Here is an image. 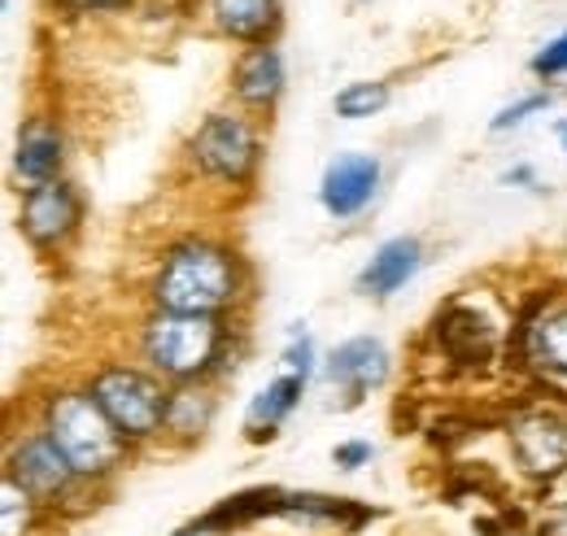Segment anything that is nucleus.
I'll use <instances>...</instances> for the list:
<instances>
[{"instance_id":"obj_1","label":"nucleus","mask_w":567,"mask_h":536,"mask_svg":"<svg viewBox=\"0 0 567 536\" xmlns=\"http://www.w3.org/2000/svg\"><path fill=\"white\" fill-rule=\"evenodd\" d=\"M245 288L240 258L214 240H184L166 254V262L153 279L157 310L171 315H223L236 306Z\"/></svg>"},{"instance_id":"obj_2","label":"nucleus","mask_w":567,"mask_h":536,"mask_svg":"<svg viewBox=\"0 0 567 536\" xmlns=\"http://www.w3.org/2000/svg\"><path fill=\"white\" fill-rule=\"evenodd\" d=\"M44 432L62 450V458L71 463L83 484L114 475L127 458V445H132L87 389L53 393L44 402Z\"/></svg>"},{"instance_id":"obj_3","label":"nucleus","mask_w":567,"mask_h":536,"mask_svg":"<svg viewBox=\"0 0 567 536\" xmlns=\"http://www.w3.org/2000/svg\"><path fill=\"white\" fill-rule=\"evenodd\" d=\"M227 328L214 315H171L157 310L144 323V358L148 367L171 384H193L210 375Z\"/></svg>"},{"instance_id":"obj_4","label":"nucleus","mask_w":567,"mask_h":536,"mask_svg":"<svg viewBox=\"0 0 567 536\" xmlns=\"http://www.w3.org/2000/svg\"><path fill=\"white\" fill-rule=\"evenodd\" d=\"M101 410L114 419V427L127 436V441H148L166 427V389L157 375L136 371V367H105L92 375V389H87Z\"/></svg>"},{"instance_id":"obj_5","label":"nucleus","mask_w":567,"mask_h":536,"mask_svg":"<svg viewBox=\"0 0 567 536\" xmlns=\"http://www.w3.org/2000/svg\"><path fill=\"white\" fill-rule=\"evenodd\" d=\"M515 344L519 362L567 402V297H537L515 328Z\"/></svg>"},{"instance_id":"obj_6","label":"nucleus","mask_w":567,"mask_h":536,"mask_svg":"<svg viewBox=\"0 0 567 536\" xmlns=\"http://www.w3.org/2000/svg\"><path fill=\"white\" fill-rule=\"evenodd\" d=\"M193 162L223 184H249L258 171V132L240 114H210L193 135Z\"/></svg>"},{"instance_id":"obj_7","label":"nucleus","mask_w":567,"mask_h":536,"mask_svg":"<svg viewBox=\"0 0 567 536\" xmlns=\"http://www.w3.org/2000/svg\"><path fill=\"white\" fill-rule=\"evenodd\" d=\"M511 450L533 480L567 475V414L564 410H519L506 423Z\"/></svg>"},{"instance_id":"obj_8","label":"nucleus","mask_w":567,"mask_h":536,"mask_svg":"<svg viewBox=\"0 0 567 536\" xmlns=\"http://www.w3.org/2000/svg\"><path fill=\"white\" fill-rule=\"evenodd\" d=\"M4 475H13L40 506H58L66 493H71L74 484H83L74 467L62 458V450L49 441V432L40 427V432H31V436H22L18 445H13V454H9V471Z\"/></svg>"},{"instance_id":"obj_9","label":"nucleus","mask_w":567,"mask_h":536,"mask_svg":"<svg viewBox=\"0 0 567 536\" xmlns=\"http://www.w3.org/2000/svg\"><path fill=\"white\" fill-rule=\"evenodd\" d=\"M79 214H83L79 193H74L71 184L53 179V184L27 188L18 223H22V231H27V240L35 249H62L74 236V227H79Z\"/></svg>"},{"instance_id":"obj_10","label":"nucleus","mask_w":567,"mask_h":536,"mask_svg":"<svg viewBox=\"0 0 567 536\" xmlns=\"http://www.w3.org/2000/svg\"><path fill=\"white\" fill-rule=\"evenodd\" d=\"M436 344L445 349L450 362L458 367H485L497 349V323L494 315L467 306V301H454L441 319H436Z\"/></svg>"},{"instance_id":"obj_11","label":"nucleus","mask_w":567,"mask_h":536,"mask_svg":"<svg viewBox=\"0 0 567 536\" xmlns=\"http://www.w3.org/2000/svg\"><path fill=\"white\" fill-rule=\"evenodd\" d=\"M384 380H389V349L375 336H354L328 358V384L341 389L346 402H362Z\"/></svg>"},{"instance_id":"obj_12","label":"nucleus","mask_w":567,"mask_h":536,"mask_svg":"<svg viewBox=\"0 0 567 536\" xmlns=\"http://www.w3.org/2000/svg\"><path fill=\"white\" fill-rule=\"evenodd\" d=\"M375 184H380V162L367 157V153H341L328 171H323V209L337 214V218H354L362 205L375 197Z\"/></svg>"},{"instance_id":"obj_13","label":"nucleus","mask_w":567,"mask_h":536,"mask_svg":"<svg viewBox=\"0 0 567 536\" xmlns=\"http://www.w3.org/2000/svg\"><path fill=\"white\" fill-rule=\"evenodd\" d=\"M62 162H66V140H62V132L49 118H31L18 132V153H13L18 179H27L31 188L53 184L58 171H62Z\"/></svg>"},{"instance_id":"obj_14","label":"nucleus","mask_w":567,"mask_h":536,"mask_svg":"<svg viewBox=\"0 0 567 536\" xmlns=\"http://www.w3.org/2000/svg\"><path fill=\"white\" fill-rule=\"evenodd\" d=\"M231 92L240 105L249 110H271L284 92V62L271 44H258V49H245L240 62L231 70Z\"/></svg>"},{"instance_id":"obj_15","label":"nucleus","mask_w":567,"mask_h":536,"mask_svg":"<svg viewBox=\"0 0 567 536\" xmlns=\"http://www.w3.org/2000/svg\"><path fill=\"white\" fill-rule=\"evenodd\" d=\"M420 267H424L420 240L398 236V240H389V245H380V249L371 254V262L358 275V292H367V297H393L406 279H415Z\"/></svg>"},{"instance_id":"obj_16","label":"nucleus","mask_w":567,"mask_h":536,"mask_svg":"<svg viewBox=\"0 0 567 536\" xmlns=\"http://www.w3.org/2000/svg\"><path fill=\"white\" fill-rule=\"evenodd\" d=\"M214 27L240 44H271L280 31V0H210Z\"/></svg>"},{"instance_id":"obj_17","label":"nucleus","mask_w":567,"mask_h":536,"mask_svg":"<svg viewBox=\"0 0 567 536\" xmlns=\"http://www.w3.org/2000/svg\"><path fill=\"white\" fill-rule=\"evenodd\" d=\"M301 389H306V380H301V375H280V380H271V384L254 398L249 414H245V432H249V441L271 436L284 419L292 414V405L301 402Z\"/></svg>"},{"instance_id":"obj_18","label":"nucleus","mask_w":567,"mask_h":536,"mask_svg":"<svg viewBox=\"0 0 567 536\" xmlns=\"http://www.w3.org/2000/svg\"><path fill=\"white\" fill-rule=\"evenodd\" d=\"M210 419H214V398L206 389L175 384L171 398H166V427L162 432H171L179 441H193V436H202L210 427Z\"/></svg>"},{"instance_id":"obj_19","label":"nucleus","mask_w":567,"mask_h":536,"mask_svg":"<svg viewBox=\"0 0 567 536\" xmlns=\"http://www.w3.org/2000/svg\"><path fill=\"white\" fill-rule=\"evenodd\" d=\"M35 497L13 480L4 475L0 480V536H31L35 528Z\"/></svg>"},{"instance_id":"obj_20","label":"nucleus","mask_w":567,"mask_h":536,"mask_svg":"<svg viewBox=\"0 0 567 536\" xmlns=\"http://www.w3.org/2000/svg\"><path fill=\"white\" fill-rule=\"evenodd\" d=\"M389 105V87L384 83H350L346 92H337V114L341 118H371Z\"/></svg>"},{"instance_id":"obj_21","label":"nucleus","mask_w":567,"mask_h":536,"mask_svg":"<svg viewBox=\"0 0 567 536\" xmlns=\"http://www.w3.org/2000/svg\"><path fill=\"white\" fill-rule=\"evenodd\" d=\"M550 105V96L546 92H537V96H524V101H515V105H506L502 114L494 118V132H511V127H519L528 114H542Z\"/></svg>"},{"instance_id":"obj_22","label":"nucleus","mask_w":567,"mask_h":536,"mask_svg":"<svg viewBox=\"0 0 567 536\" xmlns=\"http://www.w3.org/2000/svg\"><path fill=\"white\" fill-rule=\"evenodd\" d=\"M284 362H288V375H301V380H310V371H315V344H310V336L292 332V344H288V353H284Z\"/></svg>"},{"instance_id":"obj_23","label":"nucleus","mask_w":567,"mask_h":536,"mask_svg":"<svg viewBox=\"0 0 567 536\" xmlns=\"http://www.w3.org/2000/svg\"><path fill=\"white\" fill-rule=\"evenodd\" d=\"M533 70L537 74H546V79H555V74H567V35H559V40H550L537 58H533Z\"/></svg>"},{"instance_id":"obj_24","label":"nucleus","mask_w":567,"mask_h":536,"mask_svg":"<svg viewBox=\"0 0 567 536\" xmlns=\"http://www.w3.org/2000/svg\"><path fill=\"white\" fill-rule=\"evenodd\" d=\"M362 463H371V445H367V441H350V445L337 450V467L354 471V467H362Z\"/></svg>"},{"instance_id":"obj_25","label":"nucleus","mask_w":567,"mask_h":536,"mask_svg":"<svg viewBox=\"0 0 567 536\" xmlns=\"http://www.w3.org/2000/svg\"><path fill=\"white\" fill-rule=\"evenodd\" d=\"M62 4H71V9H123L127 0H62Z\"/></svg>"},{"instance_id":"obj_26","label":"nucleus","mask_w":567,"mask_h":536,"mask_svg":"<svg viewBox=\"0 0 567 536\" xmlns=\"http://www.w3.org/2000/svg\"><path fill=\"white\" fill-rule=\"evenodd\" d=\"M542 536H567V506L550 519V524H546V528H542Z\"/></svg>"},{"instance_id":"obj_27","label":"nucleus","mask_w":567,"mask_h":536,"mask_svg":"<svg viewBox=\"0 0 567 536\" xmlns=\"http://www.w3.org/2000/svg\"><path fill=\"white\" fill-rule=\"evenodd\" d=\"M564 144H567V127H564Z\"/></svg>"}]
</instances>
